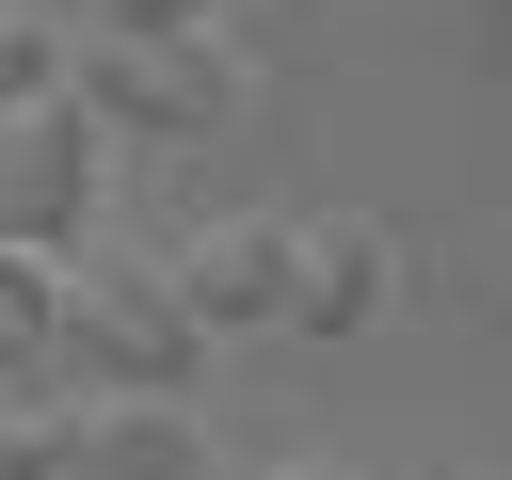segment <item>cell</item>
I'll list each match as a JSON object with an SVG mask.
<instances>
[{
    "label": "cell",
    "mask_w": 512,
    "mask_h": 480,
    "mask_svg": "<svg viewBox=\"0 0 512 480\" xmlns=\"http://www.w3.org/2000/svg\"><path fill=\"white\" fill-rule=\"evenodd\" d=\"M32 144H16V192H0V240L16 256H64L80 240V208H96V112H16Z\"/></svg>",
    "instance_id": "7a4b0ae2"
},
{
    "label": "cell",
    "mask_w": 512,
    "mask_h": 480,
    "mask_svg": "<svg viewBox=\"0 0 512 480\" xmlns=\"http://www.w3.org/2000/svg\"><path fill=\"white\" fill-rule=\"evenodd\" d=\"M192 16H208V0H112V32H128V48H160V32H192Z\"/></svg>",
    "instance_id": "ba28073f"
},
{
    "label": "cell",
    "mask_w": 512,
    "mask_h": 480,
    "mask_svg": "<svg viewBox=\"0 0 512 480\" xmlns=\"http://www.w3.org/2000/svg\"><path fill=\"white\" fill-rule=\"evenodd\" d=\"M160 288H176V320H192V336L288 320V224H208V240H192V256H176Z\"/></svg>",
    "instance_id": "3957f363"
},
{
    "label": "cell",
    "mask_w": 512,
    "mask_h": 480,
    "mask_svg": "<svg viewBox=\"0 0 512 480\" xmlns=\"http://www.w3.org/2000/svg\"><path fill=\"white\" fill-rule=\"evenodd\" d=\"M64 432V480H208V432L176 400H96V416H48Z\"/></svg>",
    "instance_id": "8992f818"
},
{
    "label": "cell",
    "mask_w": 512,
    "mask_h": 480,
    "mask_svg": "<svg viewBox=\"0 0 512 480\" xmlns=\"http://www.w3.org/2000/svg\"><path fill=\"white\" fill-rule=\"evenodd\" d=\"M112 400H176V368H192V320H176V288H144V272H96V288H64V320H48Z\"/></svg>",
    "instance_id": "6da1fadb"
},
{
    "label": "cell",
    "mask_w": 512,
    "mask_h": 480,
    "mask_svg": "<svg viewBox=\"0 0 512 480\" xmlns=\"http://www.w3.org/2000/svg\"><path fill=\"white\" fill-rule=\"evenodd\" d=\"M240 96V48H192V32H160V48H112L96 64V112H128V128H208Z\"/></svg>",
    "instance_id": "277c9868"
},
{
    "label": "cell",
    "mask_w": 512,
    "mask_h": 480,
    "mask_svg": "<svg viewBox=\"0 0 512 480\" xmlns=\"http://www.w3.org/2000/svg\"><path fill=\"white\" fill-rule=\"evenodd\" d=\"M272 480H352V464H272Z\"/></svg>",
    "instance_id": "9c48e42d"
},
{
    "label": "cell",
    "mask_w": 512,
    "mask_h": 480,
    "mask_svg": "<svg viewBox=\"0 0 512 480\" xmlns=\"http://www.w3.org/2000/svg\"><path fill=\"white\" fill-rule=\"evenodd\" d=\"M384 224H288V320L304 336H368L384 320Z\"/></svg>",
    "instance_id": "5b68a950"
},
{
    "label": "cell",
    "mask_w": 512,
    "mask_h": 480,
    "mask_svg": "<svg viewBox=\"0 0 512 480\" xmlns=\"http://www.w3.org/2000/svg\"><path fill=\"white\" fill-rule=\"evenodd\" d=\"M48 80H64V48L32 16H0V112H48Z\"/></svg>",
    "instance_id": "52a82bcc"
}]
</instances>
